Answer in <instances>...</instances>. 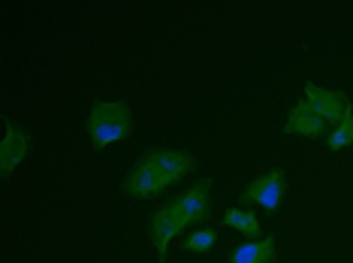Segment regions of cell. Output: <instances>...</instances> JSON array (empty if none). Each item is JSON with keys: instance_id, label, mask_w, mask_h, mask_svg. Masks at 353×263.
<instances>
[{"instance_id": "7", "label": "cell", "mask_w": 353, "mask_h": 263, "mask_svg": "<svg viewBox=\"0 0 353 263\" xmlns=\"http://www.w3.org/2000/svg\"><path fill=\"white\" fill-rule=\"evenodd\" d=\"M284 133H293V137H305V139H323L329 130H326V121L317 115V109L311 106L308 100H299V103L293 106V113L287 115Z\"/></svg>"}, {"instance_id": "5", "label": "cell", "mask_w": 353, "mask_h": 263, "mask_svg": "<svg viewBox=\"0 0 353 263\" xmlns=\"http://www.w3.org/2000/svg\"><path fill=\"white\" fill-rule=\"evenodd\" d=\"M3 142H0V173H3V179H10L15 173V166L28 157L30 151V133L25 127H19L12 121V118H6L3 121Z\"/></svg>"}, {"instance_id": "3", "label": "cell", "mask_w": 353, "mask_h": 263, "mask_svg": "<svg viewBox=\"0 0 353 263\" xmlns=\"http://www.w3.org/2000/svg\"><path fill=\"white\" fill-rule=\"evenodd\" d=\"M88 142L94 151L109 148L112 142H124L130 137L133 113L127 100H91L88 103Z\"/></svg>"}, {"instance_id": "11", "label": "cell", "mask_w": 353, "mask_h": 263, "mask_svg": "<svg viewBox=\"0 0 353 263\" xmlns=\"http://www.w3.org/2000/svg\"><path fill=\"white\" fill-rule=\"evenodd\" d=\"M218 245V233L212 227H199V230H190L188 236L181 239V249L184 251H199V254H208Z\"/></svg>"}, {"instance_id": "9", "label": "cell", "mask_w": 353, "mask_h": 263, "mask_svg": "<svg viewBox=\"0 0 353 263\" xmlns=\"http://www.w3.org/2000/svg\"><path fill=\"white\" fill-rule=\"evenodd\" d=\"M223 224L239 230L242 236H248L254 242V239H263V224L260 218H256L254 212H245V209H227L223 212Z\"/></svg>"}, {"instance_id": "2", "label": "cell", "mask_w": 353, "mask_h": 263, "mask_svg": "<svg viewBox=\"0 0 353 263\" xmlns=\"http://www.w3.org/2000/svg\"><path fill=\"white\" fill-rule=\"evenodd\" d=\"M194 157L179 148H148L133 164L130 175L124 182V191L136 200H154L175 188L188 173H194Z\"/></svg>"}, {"instance_id": "6", "label": "cell", "mask_w": 353, "mask_h": 263, "mask_svg": "<svg viewBox=\"0 0 353 263\" xmlns=\"http://www.w3.org/2000/svg\"><path fill=\"white\" fill-rule=\"evenodd\" d=\"M305 100L317 109V115L323 118L326 124H339L344 113L350 109V100L344 97V91H329V88H320L314 82H305Z\"/></svg>"}, {"instance_id": "1", "label": "cell", "mask_w": 353, "mask_h": 263, "mask_svg": "<svg viewBox=\"0 0 353 263\" xmlns=\"http://www.w3.org/2000/svg\"><path fill=\"white\" fill-rule=\"evenodd\" d=\"M208 191H212V179H203L196 182L194 188H188L184 194L172 197L170 203H163L160 209L151 212V242L157 249V257L160 263H166V254H170V242L179 233H184L188 227H196V224H205L208 221Z\"/></svg>"}, {"instance_id": "8", "label": "cell", "mask_w": 353, "mask_h": 263, "mask_svg": "<svg viewBox=\"0 0 353 263\" xmlns=\"http://www.w3.org/2000/svg\"><path fill=\"white\" fill-rule=\"evenodd\" d=\"M275 257H278L275 236H263V239H254V242L236 245L230 254V263H272Z\"/></svg>"}, {"instance_id": "10", "label": "cell", "mask_w": 353, "mask_h": 263, "mask_svg": "<svg viewBox=\"0 0 353 263\" xmlns=\"http://www.w3.org/2000/svg\"><path fill=\"white\" fill-rule=\"evenodd\" d=\"M326 146L332 148V151H344V148L353 146V106L344 113L341 121L326 133Z\"/></svg>"}, {"instance_id": "4", "label": "cell", "mask_w": 353, "mask_h": 263, "mask_svg": "<svg viewBox=\"0 0 353 263\" xmlns=\"http://www.w3.org/2000/svg\"><path fill=\"white\" fill-rule=\"evenodd\" d=\"M281 194H284V166H272L269 173L256 175L251 185L242 191V200L263 206L266 212H278Z\"/></svg>"}]
</instances>
